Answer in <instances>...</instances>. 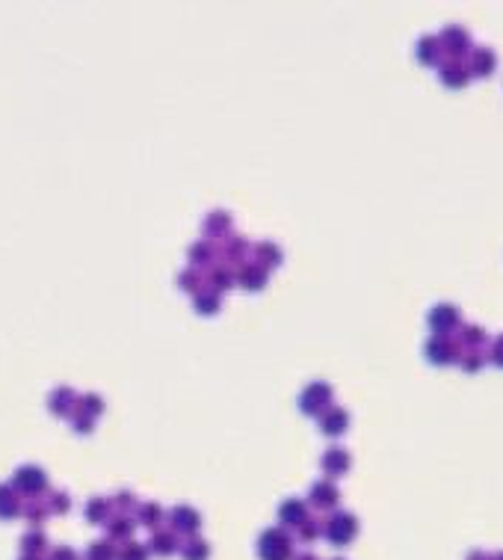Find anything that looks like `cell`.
Masks as SVG:
<instances>
[{
    "label": "cell",
    "mask_w": 503,
    "mask_h": 560,
    "mask_svg": "<svg viewBox=\"0 0 503 560\" xmlns=\"http://www.w3.org/2000/svg\"><path fill=\"white\" fill-rule=\"evenodd\" d=\"M424 356L432 362V365L444 368V365H453V362L462 359V344H459V338H453V335H432L424 344Z\"/></svg>",
    "instance_id": "cell-1"
},
{
    "label": "cell",
    "mask_w": 503,
    "mask_h": 560,
    "mask_svg": "<svg viewBox=\"0 0 503 560\" xmlns=\"http://www.w3.org/2000/svg\"><path fill=\"white\" fill-rule=\"evenodd\" d=\"M439 42H441L444 60H465L468 54L474 51V47H471V33H468L465 27H459V24H447L441 30Z\"/></svg>",
    "instance_id": "cell-2"
},
{
    "label": "cell",
    "mask_w": 503,
    "mask_h": 560,
    "mask_svg": "<svg viewBox=\"0 0 503 560\" xmlns=\"http://www.w3.org/2000/svg\"><path fill=\"white\" fill-rule=\"evenodd\" d=\"M426 323L432 329V335H453L456 329H462V311L453 303H439L429 308Z\"/></svg>",
    "instance_id": "cell-3"
},
{
    "label": "cell",
    "mask_w": 503,
    "mask_h": 560,
    "mask_svg": "<svg viewBox=\"0 0 503 560\" xmlns=\"http://www.w3.org/2000/svg\"><path fill=\"white\" fill-rule=\"evenodd\" d=\"M329 406H332V386L329 383H311L299 394V409L305 415H320Z\"/></svg>",
    "instance_id": "cell-4"
},
{
    "label": "cell",
    "mask_w": 503,
    "mask_h": 560,
    "mask_svg": "<svg viewBox=\"0 0 503 560\" xmlns=\"http://www.w3.org/2000/svg\"><path fill=\"white\" fill-rule=\"evenodd\" d=\"M439 77L447 89H462V86H468V80H471V72H468L465 60H444L439 65Z\"/></svg>",
    "instance_id": "cell-5"
},
{
    "label": "cell",
    "mask_w": 503,
    "mask_h": 560,
    "mask_svg": "<svg viewBox=\"0 0 503 560\" xmlns=\"http://www.w3.org/2000/svg\"><path fill=\"white\" fill-rule=\"evenodd\" d=\"M465 62H468V72H471V77H489L497 69V54L492 51V47H474V51L468 54Z\"/></svg>",
    "instance_id": "cell-6"
},
{
    "label": "cell",
    "mask_w": 503,
    "mask_h": 560,
    "mask_svg": "<svg viewBox=\"0 0 503 560\" xmlns=\"http://www.w3.org/2000/svg\"><path fill=\"white\" fill-rule=\"evenodd\" d=\"M261 554H264V560H288L290 539L284 537V531H266L261 537Z\"/></svg>",
    "instance_id": "cell-7"
},
{
    "label": "cell",
    "mask_w": 503,
    "mask_h": 560,
    "mask_svg": "<svg viewBox=\"0 0 503 560\" xmlns=\"http://www.w3.org/2000/svg\"><path fill=\"white\" fill-rule=\"evenodd\" d=\"M414 57H417L421 65H441L444 62V51H441L439 36H421V39H417Z\"/></svg>",
    "instance_id": "cell-8"
},
{
    "label": "cell",
    "mask_w": 503,
    "mask_h": 560,
    "mask_svg": "<svg viewBox=\"0 0 503 560\" xmlns=\"http://www.w3.org/2000/svg\"><path fill=\"white\" fill-rule=\"evenodd\" d=\"M346 427H349V415H346V409H341V406H329V409H323L320 413V430L326 433V436H341V433H346Z\"/></svg>",
    "instance_id": "cell-9"
},
{
    "label": "cell",
    "mask_w": 503,
    "mask_h": 560,
    "mask_svg": "<svg viewBox=\"0 0 503 560\" xmlns=\"http://www.w3.org/2000/svg\"><path fill=\"white\" fill-rule=\"evenodd\" d=\"M356 528H358V522L349 513H338L329 519V537H332V542H338V546H344V542L356 537Z\"/></svg>",
    "instance_id": "cell-10"
},
{
    "label": "cell",
    "mask_w": 503,
    "mask_h": 560,
    "mask_svg": "<svg viewBox=\"0 0 503 560\" xmlns=\"http://www.w3.org/2000/svg\"><path fill=\"white\" fill-rule=\"evenodd\" d=\"M205 276L210 282V291H216V293H222V291L237 285V270H234L231 264H213V267H208Z\"/></svg>",
    "instance_id": "cell-11"
},
{
    "label": "cell",
    "mask_w": 503,
    "mask_h": 560,
    "mask_svg": "<svg viewBox=\"0 0 503 560\" xmlns=\"http://www.w3.org/2000/svg\"><path fill=\"white\" fill-rule=\"evenodd\" d=\"M237 282L246 291H261L266 282H270V273H266V267H261V264H243L237 270Z\"/></svg>",
    "instance_id": "cell-12"
},
{
    "label": "cell",
    "mask_w": 503,
    "mask_h": 560,
    "mask_svg": "<svg viewBox=\"0 0 503 560\" xmlns=\"http://www.w3.org/2000/svg\"><path fill=\"white\" fill-rule=\"evenodd\" d=\"M252 250V246L246 243V237H240V235H228L225 240H222V250H220V255H222V261L225 264H240V261L246 258V252Z\"/></svg>",
    "instance_id": "cell-13"
},
{
    "label": "cell",
    "mask_w": 503,
    "mask_h": 560,
    "mask_svg": "<svg viewBox=\"0 0 503 560\" xmlns=\"http://www.w3.org/2000/svg\"><path fill=\"white\" fill-rule=\"evenodd\" d=\"M187 255H190V264H193L196 270H205V267H213L216 246H213L210 240H196L190 250H187Z\"/></svg>",
    "instance_id": "cell-14"
},
{
    "label": "cell",
    "mask_w": 503,
    "mask_h": 560,
    "mask_svg": "<svg viewBox=\"0 0 503 560\" xmlns=\"http://www.w3.org/2000/svg\"><path fill=\"white\" fill-rule=\"evenodd\" d=\"M459 344H462V350H482L485 344H489V332L477 323H465L459 329Z\"/></svg>",
    "instance_id": "cell-15"
},
{
    "label": "cell",
    "mask_w": 503,
    "mask_h": 560,
    "mask_svg": "<svg viewBox=\"0 0 503 560\" xmlns=\"http://www.w3.org/2000/svg\"><path fill=\"white\" fill-rule=\"evenodd\" d=\"M320 466H323L326 474L338 477V474H344V471L349 469V454H346L344 448H329V451L323 454V459H320Z\"/></svg>",
    "instance_id": "cell-16"
},
{
    "label": "cell",
    "mask_w": 503,
    "mask_h": 560,
    "mask_svg": "<svg viewBox=\"0 0 503 560\" xmlns=\"http://www.w3.org/2000/svg\"><path fill=\"white\" fill-rule=\"evenodd\" d=\"M252 252H255V264H261V267H276V264H281V250L273 243V240H261V243H255L252 246Z\"/></svg>",
    "instance_id": "cell-17"
},
{
    "label": "cell",
    "mask_w": 503,
    "mask_h": 560,
    "mask_svg": "<svg viewBox=\"0 0 503 560\" xmlns=\"http://www.w3.org/2000/svg\"><path fill=\"white\" fill-rule=\"evenodd\" d=\"M15 483H18L21 492H30V495H36V492L45 489V474H42L39 469L27 466V469H21L18 474H15Z\"/></svg>",
    "instance_id": "cell-18"
},
{
    "label": "cell",
    "mask_w": 503,
    "mask_h": 560,
    "mask_svg": "<svg viewBox=\"0 0 503 560\" xmlns=\"http://www.w3.org/2000/svg\"><path fill=\"white\" fill-rule=\"evenodd\" d=\"M205 232L210 237H228L231 235V213L225 211H213L205 217Z\"/></svg>",
    "instance_id": "cell-19"
},
{
    "label": "cell",
    "mask_w": 503,
    "mask_h": 560,
    "mask_svg": "<svg viewBox=\"0 0 503 560\" xmlns=\"http://www.w3.org/2000/svg\"><path fill=\"white\" fill-rule=\"evenodd\" d=\"M311 501L317 504V507H334L338 504V486L334 483H329V481H320V483H314V489H311Z\"/></svg>",
    "instance_id": "cell-20"
},
{
    "label": "cell",
    "mask_w": 503,
    "mask_h": 560,
    "mask_svg": "<svg viewBox=\"0 0 503 560\" xmlns=\"http://www.w3.org/2000/svg\"><path fill=\"white\" fill-rule=\"evenodd\" d=\"M193 306H196L198 315H216V311H220V306H222V300H220V293L208 288V291H198V293L193 296Z\"/></svg>",
    "instance_id": "cell-21"
},
{
    "label": "cell",
    "mask_w": 503,
    "mask_h": 560,
    "mask_svg": "<svg viewBox=\"0 0 503 560\" xmlns=\"http://www.w3.org/2000/svg\"><path fill=\"white\" fill-rule=\"evenodd\" d=\"M281 519L288 522V525H299V522H305V501H299V498H288L281 504Z\"/></svg>",
    "instance_id": "cell-22"
},
{
    "label": "cell",
    "mask_w": 503,
    "mask_h": 560,
    "mask_svg": "<svg viewBox=\"0 0 503 560\" xmlns=\"http://www.w3.org/2000/svg\"><path fill=\"white\" fill-rule=\"evenodd\" d=\"M459 365H462V371H468V374H477V371H482V365H485V353H482V350H462Z\"/></svg>",
    "instance_id": "cell-23"
},
{
    "label": "cell",
    "mask_w": 503,
    "mask_h": 560,
    "mask_svg": "<svg viewBox=\"0 0 503 560\" xmlns=\"http://www.w3.org/2000/svg\"><path fill=\"white\" fill-rule=\"evenodd\" d=\"M201 282H205V273H198L196 267L183 270V273L178 276V285H181L183 291H190V293H198V291H201Z\"/></svg>",
    "instance_id": "cell-24"
},
{
    "label": "cell",
    "mask_w": 503,
    "mask_h": 560,
    "mask_svg": "<svg viewBox=\"0 0 503 560\" xmlns=\"http://www.w3.org/2000/svg\"><path fill=\"white\" fill-rule=\"evenodd\" d=\"M175 525H178V528H183V531H196V528H198L196 510H193V507H178V510H175Z\"/></svg>",
    "instance_id": "cell-25"
},
{
    "label": "cell",
    "mask_w": 503,
    "mask_h": 560,
    "mask_svg": "<svg viewBox=\"0 0 503 560\" xmlns=\"http://www.w3.org/2000/svg\"><path fill=\"white\" fill-rule=\"evenodd\" d=\"M72 406H74V394L69 388H57L54 398H50V409H54V413H69Z\"/></svg>",
    "instance_id": "cell-26"
},
{
    "label": "cell",
    "mask_w": 503,
    "mask_h": 560,
    "mask_svg": "<svg viewBox=\"0 0 503 560\" xmlns=\"http://www.w3.org/2000/svg\"><path fill=\"white\" fill-rule=\"evenodd\" d=\"M492 362V365H497V368H503V335H497L494 341H492V347H489V356H485Z\"/></svg>",
    "instance_id": "cell-27"
},
{
    "label": "cell",
    "mask_w": 503,
    "mask_h": 560,
    "mask_svg": "<svg viewBox=\"0 0 503 560\" xmlns=\"http://www.w3.org/2000/svg\"><path fill=\"white\" fill-rule=\"evenodd\" d=\"M80 403H83V409H86V415H92V418L101 413V409H104V403H101V398H95V394H86Z\"/></svg>",
    "instance_id": "cell-28"
},
{
    "label": "cell",
    "mask_w": 503,
    "mask_h": 560,
    "mask_svg": "<svg viewBox=\"0 0 503 560\" xmlns=\"http://www.w3.org/2000/svg\"><path fill=\"white\" fill-rule=\"evenodd\" d=\"M205 557H208L205 542H190V546H187V560H205Z\"/></svg>",
    "instance_id": "cell-29"
},
{
    "label": "cell",
    "mask_w": 503,
    "mask_h": 560,
    "mask_svg": "<svg viewBox=\"0 0 503 560\" xmlns=\"http://www.w3.org/2000/svg\"><path fill=\"white\" fill-rule=\"evenodd\" d=\"M172 546H175V539H172V534H157L154 537V549H160V551H172Z\"/></svg>",
    "instance_id": "cell-30"
},
{
    "label": "cell",
    "mask_w": 503,
    "mask_h": 560,
    "mask_svg": "<svg viewBox=\"0 0 503 560\" xmlns=\"http://www.w3.org/2000/svg\"><path fill=\"white\" fill-rule=\"evenodd\" d=\"M74 427L80 433H89L92 430V415H86V413H77V418H74Z\"/></svg>",
    "instance_id": "cell-31"
},
{
    "label": "cell",
    "mask_w": 503,
    "mask_h": 560,
    "mask_svg": "<svg viewBox=\"0 0 503 560\" xmlns=\"http://www.w3.org/2000/svg\"><path fill=\"white\" fill-rule=\"evenodd\" d=\"M154 519H160V507H157V504H145V507H142V522L151 525Z\"/></svg>",
    "instance_id": "cell-32"
},
{
    "label": "cell",
    "mask_w": 503,
    "mask_h": 560,
    "mask_svg": "<svg viewBox=\"0 0 503 560\" xmlns=\"http://www.w3.org/2000/svg\"><path fill=\"white\" fill-rule=\"evenodd\" d=\"M104 507H107L104 501H92V504H89V516H92V519H101V516H104Z\"/></svg>",
    "instance_id": "cell-33"
},
{
    "label": "cell",
    "mask_w": 503,
    "mask_h": 560,
    "mask_svg": "<svg viewBox=\"0 0 503 560\" xmlns=\"http://www.w3.org/2000/svg\"><path fill=\"white\" fill-rule=\"evenodd\" d=\"M142 557H145V551H142L140 546H133V549L125 551V560H142Z\"/></svg>",
    "instance_id": "cell-34"
},
{
    "label": "cell",
    "mask_w": 503,
    "mask_h": 560,
    "mask_svg": "<svg viewBox=\"0 0 503 560\" xmlns=\"http://www.w3.org/2000/svg\"><path fill=\"white\" fill-rule=\"evenodd\" d=\"M302 537H305V539H314V537H317V525H314V522H308L305 528H302Z\"/></svg>",
    "instance_id": "cell-35"
},
{
    "label": "cell",
    "mask_w": 503,
    "mask_h": 560,
    "mask_svg": "<svg viewBox=\"0 0 503 560\" xmlns=\"http://www.w3.org/2000/svg\"><path fill=\"white\" fill-rule=\"evenodd\" d=\"M494 560H503V554H497V557H494Z\"/></svg>",
    "instance_id": "cell-36"
}]
</instances>
